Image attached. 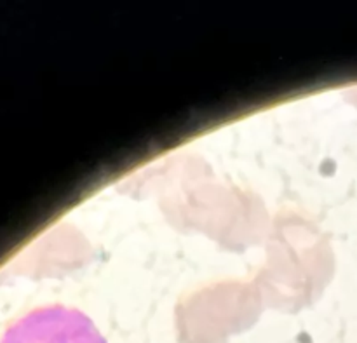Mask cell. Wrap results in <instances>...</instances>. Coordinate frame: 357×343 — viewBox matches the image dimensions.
I'll return each instance as SVG.
<instances>
[{"label": "cell", "mask_w": 357, "mask_h": 343, "mask_svg": "<svg viewBox=\"0 0 357 343\" xmlns=\"http://www.w3.org/2000/svg\"><path fill=\"white\" fill-rule=\"evenodd\" d=\"M0 343H107L93 321L65 305L31 309L3 330Z\"/></svg>", "instance_id": "6da1fadb"}]
</instances>
